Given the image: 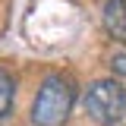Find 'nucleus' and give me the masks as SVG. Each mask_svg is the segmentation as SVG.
I'll return each instance as SVG.
<instances>
[{"label": "nucleus", "mask_w": 126, "mask_h": 126, "mask_svg": "<svg viewBox=\"0 0 126 126\" xmlns=\"http://www.w3.org/2000/svg\"><path fill=\"white\" fill-rule=\"evenodd\" d=\"M110 66H113V73H120V76H126V54H117V57L110 60Z\"/></svg>", "instance_id": "39448f33"}, {"label": "nucleus", "mask_w": 126, "mask_h": 126, "mask_svg": "<svg viewBox=\"0 0 126 126\" xmlns=\"http://www.w3.org/2000/svg\"><path fill=\"white\" fill-rule=\"evenodd\" d=\"M85 113L92 117L94 123H117L126 110V92L117 79H98L88 85L85 92Z\"/></svg>", "instance_id": "f03ea898"}, {"label": "nucleus", "mask_w": 126, "mask_h": 126, "mask_svg": "<svg viewBox=\"0 0 126 126\" xmlns=\"http://www.w3.org/2000/svg\"><path fill=\"white\" fill-rule=\"evenodd\" d=\"M13 94H16V85H13V76L6 69H0V120L13 110Z\"/></svg>", "instance_id": "20e7f679"}, {"label": "nucleus", "mask_w": 126, "mask_h": 126, "mask_svg": "<svg viewBox=\"0 0 126 126\" xmlns=\"http://www.w3.org/2000/svg\"><path fill=\"white\" fill-rule=\"evenodd\" d=\"M76 101V85L66 76H47L41 82V88L35 94L32 104V120L35 126H63L69 110Z\"/></svg>", "instance_id": "f257e3e1"}, {"label": "nucleus", "mask_w": 126, "mask_h": 126, "mask_svg": "<svg viewBox=\"0 0 126 126\" xmlns=\"http://www.w3.org/2000/svg\"><path fill=\"white\" fill-rule=\"evenodd\" d=\"M104 29L126 44V0H107L104 3Z\"/></svg>", "instance_id": "7ed1b4c3"}]
</instances>
